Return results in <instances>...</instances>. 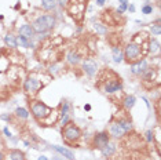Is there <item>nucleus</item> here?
I'll list each match as a JSON object with an SVG mask.
<instances>
[{
	"label": "nucleus",
	"mask_w": 161,
	"mask_h": 160,
	"mask_svg": "<svg viewBox=\"0 0 161 160\" xmlns=\"http://www.w3.org/2000/svg\"><path fill=\"white\" fill-rule=\"evenodd\" d=\"M7 159L8 160H25V156H24V153L19 152V150L12 149V150H10L8 152Z\"/></svg>",
	"instance_id": "17"
},
{
	"label": "nucleus",
	"mask_w": 161,
	"mask_h": 160,
	"mask_svg": "<svg viewBox=\"0 0 161 160\" xmlns=\"http://www.w3.org/2000/svg\"><path fill=\"white\" fill-rule=\"evenodd\" d=\"M84 111H87V112H88V111H91V105H88V104L84 105Z\"/></svg>",
	"instance_id": "37"
},
{
	"label": "nucleus",
	"mask_w": 161,
	"mask_h": 160,
	"mask_svg": "<svg viewBox=\"0 0 161 160\" xmlns=\"http://www.w3.org/2000/svg\"><path fill=\"white\" fill-rule=\"evenodd\" d=\"M63 131H62V134H63V138H65L66 141H77V139H80V137H81V131H80V129L77 126H75V124H72V123H69L67 126L65 127H62Z\"/></svg>",
	"instance_id": "3"
},
{
	"label": "nucleus",
	"mask_w": 161,
	"mask_h": 160,
	"mask_svg": "<svg viewBox=\"0 0 161 160\" xmlns=\"http://www.w3.org/2000/svg\"><path fill=\"white\" fill-rule=\"evenodd\" d=\"M0 119H3V120H11V117L6 116V115H2V116H0Z\"/></svg>",
	"instance_id": "35"
},
{
	"label": "nucleus",
	"mask_w": 161,
	"mask_h": 160,
	"mask_svg": "<svg viewBox=\"0 0 161 160\" xmlns=\"http://www.w3.org/2000/svg\"><path fill=\"white\" fill-rule=\"evenodd\" d=\"M15 115H17L19 119L26 120L29 117V111L25 109V108H17V109H15Z\"/></svg>",
	"instance_id": "23"
},
{
	"label": "nucleus",
	"mask_w": 161,
	"mask_h": 160,
	"mask_svg": "<svg viewBox=\"0 0 161 160\" xmlns=\"http://www.w3.org/2000/svg\"><path fill=\"white\" fill-rule=\"evenodd\" d=\"M69 123H70V117H69V115H65V116H62V119L59 120L61 127H65V126H67Z\"/></svg>",
	"instance_id": "31"
},
{
	"label": "nucleus",
	"mask_w": 161,
	"mask_h": 160,
	"mask_svg": "<svg viewBox=\"0 0 161 160\" xmlns=\"http://www.w3.org/2000/svg\"><path fill=\"white\" fill-rule=\"evenodd\" d=\"M40 2H41L43 10H46V11H53V10H55V7H57L55 0H40Z\"/></svg>",
	"instance_id": "16"
},
{
	"label": "nucleus",
	"mask_w": 161,
	"mask_h": 160,
	"mask_svg": "<svg viewBox=\"0 0 161 160\" xmlns=\"http://www.w3.org/2000/svg\"><path fill=\"white\" fill-rule=\"evenodd\" d=\"M118 2H120V7L117 8V14H123L128 7V2L127 0H118Z\"/></svg>",
	"instance_id": "29"
},
{
	"label": "nucleus",
	"mask_w": 161,
	"mask_h": 160,
	"mask_svg": "<svg viewBox=\"0 0 161 160\" xmlns=\"http://www.w3.org/2000/svg\"><path fill=\"white\" fill-rule=\"evenodd\" d=\"M154 75H156V72H154V69L152 68V69H147L146 70V72H145L143 73V75H142V78H143V82H147V80H150V79H154Z\"/></svg>",
	"instance_id": "26"
},
{
	"label": "nucleus",
	"mask_w": 161,
	"mask_h": 160,
	"mask_svg": "<svg viewBox=\"0 0 161 160\" xmlns=\"http://www.w3.org/2000/svg\"><path fill=\"white\" fill-rule=\"evenodd\" d=\"M124 59L128 62H135V61L142 58V44L136 43V41H130V43L125 46V49L123 51Z\"/></svg>",
	"instance_id": "1"
},
{
	"label": "nucleus",
	"mask_w": 161,
	"mask_h": 160,
	"mask_svg": "<svg viewBox=\"0 0 161 160\" xmlns=\"http://www.w3.org/2000/svg\"><path fill=\"white\" fill-rule=\"evenodd\" d=\"M135 102H136V98H135L134 95H127V97L124 98L123 105H124V108H125V109H127V111H130V109H132V108H134Z\"/></svg>",
	"instance_id": "19"
},
{
	"label": "nucleus",
	"mask_w": 161,
	"mask_h": 160,
	"mask_svg": "<svg viewBox=\"0 0 161 160\" xmlns=\"http://www.w3.org/2000/svg\"><path fill=\"white\" fill-rule=\"evenodd\" d=\"M3 133H4L6 134V137H8V138H11V133H10V130L7 129V127H4V129H3Z\"/></svg>",
	"instance_id": "33"
},
{
	"label": "nucleus",
	"mask_w": 161,
	"mask_h": 160,
	"mask_svg": "<svg viewBox=\"0 0 161 160\" xmlns=\"http://www.w3.org/2000/svg\"><path fill=\"white\" fill-rule=\"evenodd\" d=\"M30 111H32V115L36 117L37 120H44L47 119L48 116L51 115L53 109L48 108L46 104H43L41 101H32L30 104Z\"/></svg>",
	"instance_id": "2"
},
{
	"label": "nucleus",
	"mask_w": 161,
	"mask_h": 160,
	"mask_svg": "<svg viewBox=\"0 0 161 160\" xmlns=\"http://www.w3.org/2000/svg\"><path fill=\"white\" fill-rule=\"evenodd\" d=\"M41 87V83L40 80H37L33 76H29V78L25 80V84H24V90L26 94H34V92L39 91V88Z\"/></svg>",
	"instance_id": "5"
},
{
	"label": "nucleus",
	"mask_w": 161,
	"mask_h": 160,
	"mask_svg": "<svg viewBox=\"0 0 161 160\" xmlns=\"http://www.w3.org/2000/svg\"><path fill=\"white\" fill-rule=\"evenodd\" d=\"M147 69H149V64H147V59H145V58H140L131 64V73L135 76L143 75Z\"/></svg>",
	"instance_id": "4"
},
{
	"label": "nucleus",
	"mask_w": 161,
	"mask_h": 160,
	"mask_svg": "<svg viewBox=\"0 0 161 160\" xmlns=\"http://www.w3.org/2000/svg\"><path fill=\"white\" fill-rule=\"evenodd\" d=\"M112 54H113V61L116 64H120L121 61L124 59V55H123V50L120 49L118 46H114L112 49Z\"/></svg>",
	"instance_id": "14"
},
{
	"label": "nucleus",
	"mask_w": 161,
	"mask_h": 160,
	"mask_svg": "<svg viewBox=\"0 0 161 160\" xmlns=\"http://www.w3.org/2000/svg\"><path fill=\"white\" fill-rule=\"evenodd\" d=\"M3 159H4V155H3V153L0 152V160H3Z\"/></svg>",
	"instance_id": "40"
},
{
	"label": "nucleus",
	"mask_w": 161,
	"mask_h": 160,
	"mask_svg": "<svg viewBox=\"0 0 161 160\" xmlns=\"http://www.w3.org/2000/svg\"><path fill=\"white\" fill-rule=\"evenodd\" d=\"M19 36H24V37H26V39L30 40L32 37L34 36V32H33V29H32V25H29V24L22 25V26L19 28Z\"/></svg>",
	"instance_id": "11"
},
{
	"label": "nucleus",
	"mask_w": 161,
	"mask_h": 160,
	"mask_svg": "<svg viewBox=\"0 0 161 160\" xmlns=\"http://www.w3.org/2000/svg\"><path fill=\"white\" fill-rule=\"evenodd\" d=\"M67 3H69V0H58V4L62 6V7H65Z\"/></svg>",
	"instance_id": "34"
},
{
	"label": "nucleus",
	"mask_w": 161,
	"mask_h": 160,
	"mask_svg": "<svg viewBox=\"0 0 161 160\" xmlns=\"http://www.w3.org/2000/svg\"><path fill=\"white\" fill-rule=\"evenodd\" d=\"M32 29H33L34 33H47L48 31V26L46 24V20H44V17L41 15V17L36 18V20L33 21V24H32Z\"/></svg>",
	"instance_id": "6"
},
{
	"label": "nucleus",
	"mask_w": 161,
	"mask_h": 160,
	"mask_svg": "<svg viewBox=\"0 0 161 160\" xmlns=\"http://www.w3.org/2000/svg\"><path fill=\"white\" fill-rule=\"evenodd\" d=\"M4 43L7 44L8 47H11V49H15V47H18V44H17V37L14 36V35H11V33H7L4 36Z\"/></svg>",
	"instance_id": "18"
},
{
	"label": "nucleus",
	"mask_w": 161,
	"mask_h": 160,
	"mask_svg": "<svg viewBox=\"0 0 161 160\" xmlns=\"http://www.w3.org/2000/svg\"><path fill=\"white\" fill-rule=\"evenodd\" d=\"M105 2H106V0H96V4H98V6H104Z\"/></svg>",
	"instance_id": "36"
},
{
	"label": "nucleus",
	"mask_w": 161,
	"mask_h": 160,
	"mask_svg": "<svg viewBox=\"0 0 161 160\" xmlns=\"http://www.w3.org/2000/svg\"><path fill=\"white\" fill-rule=\"evenodd\" d=\"M149 51L152 54H156V53H159L160 51V43H159V40L157 39H152L149 41Z\"/></svg>",
	"instance_id": "20"
},
{
	"label": "nucleus",
	"mask_w": 161,
	"mask_h": 160,
	"mask_svg": "<svg viewBox=\"0 0 161 160\" xmlns=\"http://www.w3.org/2000/svg\"><path fill=\"white\" fill-rule=\"evenodd\" d=\"M94 29L96 31V33H99V35H106L108 33V28H106L105 25H102V24H95Z\"/></svg>",
	"instance_id": "27"
},
{
	"label": "nucleus",
	"mask_w": 161,
	"mask_h": 160,
	"mask_svg": "<svg viewBox=\"0 0 161 160\" xmlns=\"http://www.w3.org/2000/svg\"><path fill=\"white\" fill-rule=\"evenodd\" d=\"M118 124L121 126V129L124 130V133H130L131 130H132V123L128 120H120L118 121Z\"/></svg>",
	"instance_id": "24"
},
{
	"label": "nucleus",
	"mask_w": 161,
	"mask_h": 160,
	"mask_svg": "<svg viewBox=\"0 0 161 160\" xmlns=\"http://www.w3.org/2000/svg\"><path fill=\"white\" fill-rule=\"evenodd\" d=\"M124 134H125L124 130L121 129V126L118 124V121H117V123H113V124L110 126V130H109V135L114 137V138H121Z\"/></svg>",
	"instance_id": "10"
},
{
	"label": "nucleus",
	"mask_w": 161,
	"mask_h": 160,
	"mask_svg": "<svg viewBox=\"0 0 161 160\" xmlns=\"http://www.w3.org/2000/svg\"><path fill=\"white\" fill-rule=\"evenodd\" d=\"M54 149H55L57 152L59 153V155H62L63 158H66V159H69V160H75V153H73L70 149H66V148L59 146V145H55V146H54Z\"/></svg>",
	"instance_id": "13"
},
{
	"label": "nucleus",
	"mask_w": 161,
	"mask_h": 160,
	"mask_svg": "<svg viewBox=\"0 0 161 160\" xmlns=\"http://www.w3.org/2000/svg\"><path fill=\"white\" fill-rule=\"evenodd\" d=\"M69 111H70V104L67 101H62V104H61V116L69 115Z\"/></svg>",
	"instance_id": "25"
},
{
	"label": "nucleus",
	"mask_w": 161,
	"mask_h": 160,
	"mask_svg": "<svg viewBox=\"0 0 161 160\" xmlns=\"http://www.w3.org/2000/svg\"><path fill=\"white\" fill-rule=\"evenodd\" d=\"M127 8H128V10H130L131 12H134V11H135V7H134V6H132V4H131V6H128V7H127Z\"/></svg>",
	"instance_id": "38"
},
{
	"label": "nucleus",
	"mask_w": 161,
	"mask_h": 160,
	"mask_svg": "<svg viewBox=\"0 0 161 160\" xmlns=\"http://www.w3.org/2000/svg\"><path fill=\"white\" fill-rule=\"evenodd\" d=\"M39 160H48V159H47V156H43V155H41L40 158H39Z\"/></svg>",
	"instance_id": "39"
},
{
	"label": "nucleus",
	"mask_w": 161,
	"mask_h": 160,
	"mask_svg": "<svg viewBox=\"0 0 161 160\" xmlns=\"http://www.w3.org/2000/svg\"><path fill=\"white\" fill-rule=\"evenodd\" d=\"M108 142H110V141H109V134L108 133H98L94 137V146L98 148L99 150L104 148Z\"/></svg>",
	"instance_id": "8"
},
{
	"label": "nucleus",
	"mask_w": 161,
	"mask_h": 160,
	"mask_svg": "<svg viewBox=\"0 0 161 160\" xmlns=\"http://www.w3.org/2000/svg\"><path fill=\"white\" fill-rule=\"evenodd\" d=\"M83 69H84V72L90 76V78H92V76L96 73V70H98V66H96V64L94 62V61L87 59V61L83 62Z\"/></svg>",
	"instance_id": "9"
},
{
	"label": "nucleus",
	"mask_w": 161,
	"mask_h": 160,
	"mask_svg": "<svg viewBox=\"0 0 161 160\" xmlns=\"http://www.w3.org/2000/svg\"><path fill=\"white\" fill-rule=\"evenodd\" d=\"M17 44L19 47H25V49H29V47H32V43L29 41V39L24 36H17Z\"/></svg>",
	"instance_id": "21"
},
{
	"label": "nucleus",
	"mask_w": 161,
	"mask_h": 160,
	"mask_svg": "<svg viewBox=\"0 0 161 160\" xmlns=\"http://www.w3.org/2000/svg\"><path fill=\"white\" fill-rule=\"evenodd\" d=\"M145 135H146L147 142H153V139H154V133H153V130H147Z\"/></svg>",
	"instance_id": "32"
},
{
	"label": "nucleus",
	"mask_w": 161,
	"mask_h": 160,
	"mask_svg": "<svg viewBox=\"0 0 161 160\" xmlns=\"http://www.w3.org/2000/svg\"><path fill=\"white\" fill-rule=\"evenodd\" d=\"M66 61H67V64H70V65H77V64L81 61V57H80V54L77 53V51L72 50V51H69V53H67Z\"/></svg>",
	"instance_id": "12"
},
{
	"label": "nucleus",
	"mask_w": 161,
	"mask_h": 160,
	"mask_svg": "<svg viewBox=\"0 0 161 160\" xmlns=\"http://www.w3.org/2000/svg\"><path fill=\"white\" fill-rule=\"evenodd\" d=\"M43 17H44V20H46V24H47L48 29H53V28L57 25V20H55V17H54V15L47 14V15H43Z\"/></svg>",
	"instance_id": "22"
},
{
	"label": "nucleus",
	"mask_w": 161,
	"mask_h": 160,
	"mask_svg": "<svg viewBox=\"0 0 161 160\" xmlns=\"http://www.w3.org/2000/svg\"><path fill=\"white\" fill-rule=\"evenodd\" d=\"M142 12H143L145 15L152 14V12H153V6L152 4H145L143 7H142Z\"/></svg>",
	"instance_id": "30"
},
{
	"label": "nucleus",
	"mask_w": 161,
	"mask_h": 160,
	"mask_svg": "<svg viewBox=\"0 0 161 160\" xmlns=\"http://www.w3.org/2000/svg\"><path fill=\"white\" fill-rule=\"evenodd\" d=\"M121 90H123V84H121L120 79L108 82L105 84V88H104V91L108 92V94H112V92H116V91H121Z\"/></svg>",
	"instance_id": "7"
},
{
	"label": "nucleus",
	"mask_w": 161,
	"mask_h": 160,
	"mask_svg": "<svg viewBox=\"0 0 161 160\" xmlns=\"http://www.w3.org/2000/svg\"><path fill=\"white\" fill-rule=\"evenodd\" d=\"M101 152H102V155H104L105 158H110V156L116 152V145H114V144L108 142V144H106V145L104 146V148L101 149Z\"/></svg>",
	"instance_id": "15"
},
{
	"label": "nucleus",
	"mask_w": 161,
	"mask_h": 160,
	"mask_svg": "<svg viewBox=\"0 0 161 160\" xmlns=\"http://www.w3.org/2000/svg\"><path fill=\"white\" fill-rule=\"evenodd\" d=\"M150 32H152L153 36H160V35H161V25L159 24V22H157L156 25H152Z\"/></svg>",
	"instance_id": "28"
}]
</instances>
